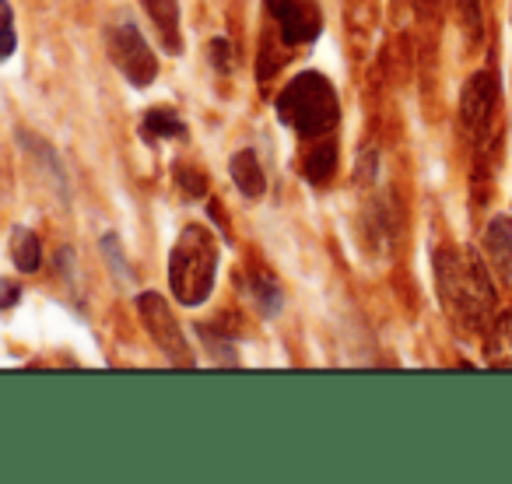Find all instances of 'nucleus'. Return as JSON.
Masks as SVG:
<instances>
[{"label": "nucleus", "instance_id": "nucleus-1", "mask_svg": "<svg viewBox=\"0 0 512 484\" xmlns=\"http://www.w3.org/2000/svg\"><path fill=\"white\" fill-rule=\"evenodd\" d=\"M439 295L456 323L467 330H484L495 323V288L488 278V264L477 250H439L435 257Z\"/></svg>", "mask_w": 512, "mask_h": 484}, {"label": "nucleus", "instance_id": "nucleus-2", "mask_svg": "<svg viewBox=\"0 0 512 484\" xmlns=\"http://www.w3.org/2000/svg\"><path fill=\"white\" fill-rule=\"evenodd\" d=\"M274 109H278V120L292 127L302 141H323L334 134L337 120H341V102H337L334 85L316 71L288 81L274 99Z\"/></svg>", "mask_w": 512, "mask_h": 484}, {"label": "nucleus", "instance_id": "nucleus-3", "mask_svg": "<svg viewBox=\"0 0 512 484\" xmlns=\"http://www.w3.org/2000/svg\"><path fill=\"white\" fill-rule=\"evenodd\" d=\"M218 278V242L204 225H186L169 253V288L179 306L207 302Z\"/></svg>", "mask_w": 512, "mask_h": 484}, {"label": "nucleus", "instance_id": "nucleus-4", "mask_svg": "<svg viewBox=\"0 0 512 484\" xmlns=\"http://www.w3.org/2000/svg\"><path fill=\"white\" fill-rule=\"evenodd\" d=\"M137 313H141L144 330H148L151 341L158 344L165 362L176 365V369H193V365H197V355H193V348L186 344V334H183V327H179L176 316H172L165 295L141 292L137 295Z\"/></svg>", "mask_w": 512, "mask_h": 484}, {"label": "nucleus", "instance_id": "nucleus-5", "mask_svg": "<svg viewBox=\"0 0 512 484\" xmlns=\"http://www.w3.org/2000/svg\"><path fill=\"white\" fill-rule=\"evenodd\" d=\"M106 50L109 60L116 64V71L134 88H148L158 78V60L137 25H113L106 32Z\"/></svg>", "mask_w": 512, "mask_h": 484}, {"label": "nucleus", "instance_id": "nucleus-6", "mask_svg": "<svg viewBox=\"0 0 512 484\" xmlns=\"http://www.w3.org/2000/svg\"><path fill=\"white\" fill-rule=\"evenodd\" d=\"M495 109H498V78L495 71H477L474 78L463 85L460 95V123L467 134L484 137L488 127L495 123Z\"/></svg>", "mask_w": 512, "mask_h": 484}, {"label": "nucleus", "instance_id": "nucleus-7", "mask_svg": "<svg viewBox=\"0 0 512 484\" xmlns=\"http://www.w3.org/2000/svg\"><path fill=\"white\" fill-rule=\"evenodd\" d=\"M274 18H278V32L285 46H306L316 43L323 32V15L313 0H274Z\"/></svg>", "mask_w": 512, "mask_h": 484}, {"label": "nucleus", "instance_id": "nucleus-8", "mask_svg": "<svg viewBox=\"0 0 512 484\" xmlns=\"http://www.w3.org/2000/svg\"><path fill=\"white\" fill-rule=\"evenodd\" d=\"M228 172H232V183L235 190L242 193L246 200H256L267 193V176H264V165L253 151H235L232 162H228Z\"/></svg>", "mask_w": 512, "mask_h": 484}, {"label": "nucleus", "instance_id": "nucleus-9", "mask_svg": "<svg viewBox=\"0 0 512 484\" xmlns=\"http://www.w3.org/2000/svg\"><path fill=\"white\" fill-rule=\"evenodd\" d=\"M484 250H488L491 264L502 271V278L512 285V218L498 214V218L488 221V228H484Z\"/></svg>", "mask_w": 512, "mask_h": 484}, {"label": "nucleus", "instance_id": "nucleus-10", "mask_svg": "<svg viewBox=\"0 0 512 484\" xmlns=\"http://www.w3.org/2000/svg\"><path fill=\"white\" fill-rule=\"evenodd\" d=\"M148 18L155 22L158 36H162V46L169 53L183 50V39H179V4L176 0H141Z\"/></svg>", "mask_w": 512, "mask_h": 484}, {"label": "nucleus", "instance_id": "nucleus-11", "mask_svg": "<svg viewBox=\"0 0 512 484\" xmlns=\"http://www.w3.org/2000/svg\"><path fill=\"white\" fill-rule=\"evenodd\" d=\"M11 260L22 274H36L43 267V242L32 228H15L11 232Z\"/></svg>", "mask_w": 512, "mask_h": 484}, {"label": "nucleus", "instance_id": "nucleus-12", "mask_svg": "<svg viewBox=\"0 0 512 484\" xmlns=\"http://www.w3.org/2000/svg\"><path fill=\"white\" fill-rule=\"evenodd\" d=\"M337 169V148L323 137V141H316L313 148L306 151V158H302V172H306L309 183L323 186L330 176H334Z\"/></svg>", "mask_w": 512, "mask_h": 484}, {"label": "nucleus", "instance_id": "nucleus-13", "mask_svg": "<svg viewBox=\"0 0 512 484\" xmlns=\"http://www.w3.org/2000/svg\"><path fill=\"white\" fill-rule=\"evenodd\" d=\"M249 295H253V302L260 306V313L264 316H278L281 313V285L271 278V274H249Z\"/></svg>", "mask_w": 512, "mask_h": 484}, {"label": "nucleus", "instance_id": "nucleus-14", "mask_svg": "<svg viewBox=\"0 0 512 484\" xmlns=\"http://www.w3.org/2000/svg\"><path fill=\"white\" fill-rule=\"evenodd\" d=\"M144 134L155 137V141H169V137L186 134V123L179 120V113H172V109H148V113H144Z\"/></svg>", "mask_w": 512, "mask_h": 484}, {"label": "nucleus", "instance_id": "nucleus-15", "mask_svg": "<svg viewBox=\"0 0 512 484\" xmlns=\"http://www.w3.org/2000/svg\"><path fill=\"white\" fill-rule=\"evenodd\" d=\"M491 362L495 365H512V309L509 313H502L495 323H491Z\"/></svg>", "mask_w": 512, "mask_h": 484}, {"label": "nucleus", "instance_id": "nucleus-16", "mask_svg": "<svg viewBox=\"0 0 512 484\" xmlns=\"http://www.w3.org/2000/svg\"><path fill=\"white\" fill-rule=\"evenodd\" d=\"M456 8H460V25L467 32L470 43H481L484 36V18H481V0H456Z\"/></svg>", "mask_w": 512, "mask_h": 484}, {"label": "nucleus", "instance_id": "nucleus-17", "mask_svg": "<svg viewBox=\"0 0 512 484\" xmlns=\"http://www.w3.org/2000/svg\"><path fill=\"white\" fill-rule=\"evenodd\" d=\"M18 50V36H15V11H11L8 0H0V64Z\"/></svg>", "mask_w": 512, "mask_h": 484}, {"label": "nucleus", "instance_id": "nucleus-18", "mask_svg": "<svg viewBox=\"0 0 512 484\" xmlns=\"http://www.w3.org/2000/svg\"><path fill=\"white\" fill-rule=\"evenodd\" d=\"M176 183H179V190H183L186 197H204V193H207L204 172L193 169V165H186V162H176Z\"/></svg>", "mask_w": 512, "mask_h": 484}, {"label": "nucleus", "instance_id": "nucleus-19", "mask_svg": "<svg viewBox=\"0 0 512 484\" xmlns=\"http://www.w3.org/2000/svg\"><path fill=\"white\" fill-rule=\"evenodd\" d=\"M102 253H106L109 264L116 267V274H120L123 281H130V267H127V260H123L120 242H116V235H106V239H102Z\"/></svg>", "mask_w": 512, "mask_h": 484}, {"label": "nucleus", "instance_id": "nucleus-20", "mask_svg": "<svg viewBox=\"0 0 512 484\" xmlns=\"http://www.w3.org/2000/svg\"><path fill=\"white\" fill-rule=\"evenodd\" d=\"M211 64L218 67V71H232V50H228L225 39H214L211 43Z\"/></svg>", "mask_w": 512, "mask_h": 484}, {"label": "nucleus", "instance_id": "nucleus-21", "mask_svg": "<svg viewBox=\"0 0 512 484\" xmlns=\"http://www.w3.org/2000/svg\"><path fill=\"white\" fill-rule=\"evenodd\" d=\"M18 299H22V288H18L15 281H0V313H4V309H15Z\"/></svg>", "mask_w": 512, "mask_h": 484}]
</instances>
